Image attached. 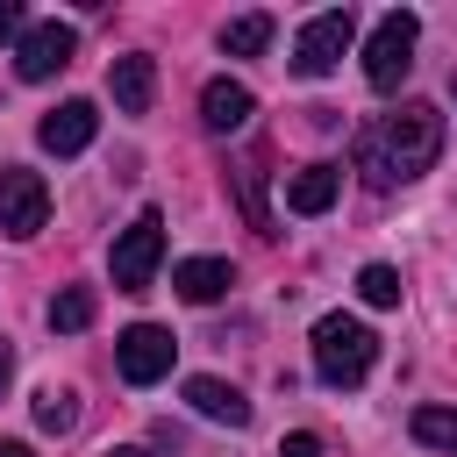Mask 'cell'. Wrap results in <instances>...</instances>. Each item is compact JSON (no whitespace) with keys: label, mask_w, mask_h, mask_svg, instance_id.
Listing matches in <instances>:
<instances>
[{"label":"cell","mask_w":457,"mask_h":457,"mask_svg":"<svg viewBox=\"0 0 457 457\" xmlns=\"http://www.w3.org/2000/svg\"><path fill=\"white\" fill-rule=\"evenodd\" d=\"M436 157H443V107H428V100H407V107H393L378 129L357 136V164H364L371 186L421 179Z\"/></svg>","instance_id":"cell-1"},{"label":"cell","mask_w":457,"mask_h":457,"mask_svg":"<svg viewBox=\"0 0 457 457\" xmlns=\"http://www.w3.org/2000/svg\"><path fill=\"white\" fill-rule=\"evenodd\" d=\"M371 357H378V336L357 314H321L314 321V371H321V386H336V393L364 386Z\"/></svg>","instance_id":"cell-2"},{"label":"cell","mask_w":457,"mask_h":457,"mask_svg":"<svg viewBox=\"0 0 457 457\" xmlns=\"http://www.w3.org/2000/svg\"><path fill=\"white\" fill-rule=\"evenodd\" d=\"M414 43H421V21L400 7V14H378V29H371V43H364V79L378 86V93H393L407 71H414Z\"/></svg>","instance_id":"cell-3"},{"label":"cell","mask_w":457,"mask_h":457,"mask_svg":"<svg viewBox=\"0 0 457 457\" xmlns=\"http://www.w3.org/2000/svg\"><path fill=\"white\" fill-rule=\"evenodd\" d=\"M350 36H357V14H350V7H328V14H314V21L300 29V43H293V71H300V79H328V71L343 64Z\"/></svg>","instance_id":"cell-4"},{"label":"cell","mask_w":457,"mask_h":457,"mask_svg":"<svg viewBox=\"0 0 457 457\" xmlns=\"http://www.w3.org/2000/svg\"><path fill=\"white\" fill-rule=\"evenodd\" d=\"M157 257H164V214L150 207V214H136V221L121 228V243H114V293H143L150 271H157Z\"/></svg>","instance_id":"cell-5"},{"label":"cell","mask_w":457,"mask_h":457,"mask_svg":"<svg viewBox=\"0 0 457 457\" xmlns=\"http://www.w3.org/2000/svg\"><path fill=\"white\" fill-rule=\"evenodd\" d=\"M171 357H179V343H171V328H157V321H136V328L114 336V371H121L129 386H157V378L171 371Z\"/></svg>","instance_id":"cell-6"},{"label":"cell","mask_w":457,"mask_h":457,"mask_svg":"<svg viewBox=\"0 0 457 457\" xmlns=\"http://www.w3.org/2000/svg\"><path fill=\"white\" fill-rule=\"evenodd\" d=\"M43 221H50V186H43L36 171L7 164V171H0V228H7L14 243H29Z\"/></svg>","instance_id":"cell-7"},{"label":"cell","mask_w":457,"mask_h":457,"mask_svg":"<svg viewBox=\"0 0 457 457\" xmlns=\"http://www.w3.org/2000/svg\"><path fill=\"white\" fill-rule=\"evenodd\" d=\"M71 50H79V36L64 29V21H36V29H21V43H14V71L36 86V79H57L64 64H71Z\"/></svg>","instance_id":"cell-8"},{"label":"cell","mask_w":457,"mask_h":457,"mask_svg":"<svg viewBox=\"0 0 457 457\" xmlns=\"http://www.w3.org/2000/svg\"><path fill=\"white\" fill-rule=\"evenodd\" d=\"M93 136H100V107H93V100H64V107H50V114L36 121V143L57 150V157H79Z\"/></svg>","instance_id":"cell-9"},{"label":"cell","mask_w":457,"mask_h":457,"mask_svg":"<svg viewBox=\"0 0 457 457\" xmlns=\"http://www.w3.org/2000/svg\"><path fill=\"white\" fill-rule=\"evenodd\" d=\"M107 93H114L121 114H150V100H157V64H150L143 50L114 57V64H107Z\"/></svg>","instance_id":"cell-10"},{"label":"cell","mask_w":457,"mask_h":457,"mask_svg":"<svg viewBox=\"0 0 457 457\" xmlns=\"http://www.w3.org/2000/svg\"><path fill=\"white\" fill-rule=\"evenodd\" d=\"M250 114H257L250 86H236V79H207V93H200V121H207L214 136H236Z\"/></svg>","instance_id":"cell-11"},{"label":"cell","mask_w":457,"mask_h":457,"mask_svg":"<svg viewBox=\"0 0 457 457\" xmlns=\"http://www.w3.org/2000/svg\"><path fill=\"white\" fill-rule=\"evenodd\" d=\"M336 193H343V171H336V164H307V171L286 179V207H293V214H328Z\"/></svg>","instance_id":"cell-12"},{"label":"cell","mask_w":457,"mask_h":457,"mask_svg":"<svg viewBox=\"0 0 457 457\" xmlns=\"http://www.w3.org/2000/svg\"><path fill=\"white\" fill-rule=\"evenodd\" d=\"M171 286H179V300L207 307V300H221V293L236 286V271H228V257H186V264L171 271Z\"/></svg>","instance_id":"cell-13"},{"label":"cell","mask_w":457,"mask_h":457,"mask_svg":"<svg viewBox=\"0 0 457 457\" xmlns=\"http://www.w3.org/2000/svg\"><path fill=\"white\" fill-rule=\"evenodd\" d=\"M186 400H193V414H207L221 428H250V400L236 386H221V378H186Z\"/></svg>","instance_id":"cell-14"},{"label":"cell","mask_w":457,"mask_h":457,"mask_svg":"<svg viewBox=\"0 0 457 457\" xmlns=\"http://www.w3.org/2000/svg\"><path fill=\"white\" fill-rule=\"evenodd\" d=\"M93 314H100V300H93V286H64V293L50 300V328H57V336H79V328H86Z\"/></svg>","instance_id":"cell-15"},{"label":"cell","mask_w":457,"mask_h":457,"mask_svg":"<svg viewBox=\"0 0 457 457\" xmlns=\"http://www.w3.org/2000/svg\"><path fill=\"white\" fill-rule=\"evenodd\" d=\"M264 43H271V14H236V21L221 29V50H228V57H257Z\"/></svg>","instance_id":"cell-16"},{"label":"cell","mask_w":457,"mask_h":457,"mask_svg":"<svg viewBox=\"0 0 457 457\" xmlns=\"http://www.w3.org/2000/svg\"><path fill=\"white\" fill-rule=\"evenodd\" d=\"M414 443L457 457V407H414Z\"/></svg>","instance_id":"cell-17"},{"label":"cell","mask_w":457,"mask_h":457,"mask_svg":"<svg viewBox=\"0 0 457 457\" xmlns=\"http://www.w3.org/2000/svg\"><path fill=\"white\" fill-rule=\"evenodd\" d=\"M236 186H243V214H250V228L271 236V214H264V164H257V157L236 164Z\"/></svg>","instance_id":"cell-18"},{"label":"cell","mask_w":457,"mask_h":457,"mask_svg":"<svg viewBox=\"0 0 457 457\" xmlns=\"http://www.w3.org/2000/svg\"><path fill=\"white\" fill-rule=\"evenodd\" d=\"M357 293H364V307H400V271L393 264H364L357 271Z\"/></svg>","instance_id":"cell-19"},{"label":"cell","mask_w":457,"mask_h":457,"mask_svg":"<svg viewBox=\"0 0 457 457\" xmlns=\"http://www.w3.org/2000/svg\"><path fill=\"white\" fill-rule=\"evenodd\" d=\"M71 421H79V400H71V393H57V386H50V393H36V428L64 436Z\"/></svg>","instance_id":"cell-20"},{"label":"cell","mask_w":457,"mask_h":457,"mask_svg":"<svg viewBox=\"0 0 457 457\" xmlns=\"http://www.w3.org/2000/svg\"><path fill=\"white\" fill-rule=\"evenodd\" d=\"M278 457H321V436H314V428H293V436L278 443Z\"/></svg>","instance_id":"cell-21"},{"label":"cell","mask_w":457,"mask_h":457,"mask_svg":"<svg viewBox=\"0 0 457 457\" xmlns=\"http://www.w3.org/2000/svg\"><path fill=\"white\" fill-rule=\"evenodd\" d=\"M0 43H21V0H0Z\"/></svg>","instance_id":"cell-22"},{"label":"cell","mask_w":457,"mask_h":457,"mask_svg":"<svg viewBox=\"0 0 457 457\" xmlns=\"http://www.w3.org/2000/svg\"><path fill=\"white\" fill-rule=\"evenodd\" d=\"M7 378H14V343L0 336V386H7Z\"/></svg>","instance_id":"cell-23"},{"label":"cell","mask_w":457,"mask_h":457,"mask_svg":"<svg viewBox=\"0 0 457 457\" xmlns=\"http://www.w3.org/2000/svg\"><path fill=\"white\" fill-rule=\"evenodd\" d=\"M107 457H157V450H143V443H121V450H107Z\"/></svg>","instance_id":"cell-24"},{"label":"cell","mask_w":457,"mask_h":457,"mask_svg":"<svg viewBox=\"0 0 457 457\" xmlns=\"http://www.w3.org/2000/svg\"><path fill=\"white\" fill-rule=\"evenodd\" d=\"M0 457H36V450L29 443H0Z\"/></svg>","instance_id":"cell-25"},{"label":"cell","mask_w":457,"mask_h":457,"mask_svg":"<svg viewBox=\"0 0 457 457\" xmlns=\"http://www.w3.org/2000/svg\"><path fill=\"white\" fill-rule=\"evenodd\" d=\"M450 86H457V79H450Z\"/></svg>","instance_id":"cell-26"}]
</instances>
